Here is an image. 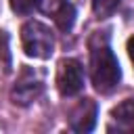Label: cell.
I'll list each match as a JSON object with an SVG mask.
<instances>
[{"instance_id": "cell-3", "label": "cell", "mask_w": 134, "mask_h": 134, "mask_svg": "<svg viewBox=\"0 0 134 134\" xmlns=\"http://www.w3.org/2000/svg\"><path fill=\"white\" fill-rule=\"evenodd\" d=\"M42 92H44V73L34 67H23L10 90V98L15 105L25 107V105L34 103Z\"/></svg>"}, {"instance_id": "cell-12", "label": "cell", "mask_w": 134, "mask_h": 134, "mask_svg": "<svg viewBox=\"0 0 134 134\" xmlns=\"http://www.w3.org/2000/svg\"><path fill=\"white\" fill-rule=\"evenodd\" d=\"M128 54H130V61L134 63V36L128 40Z\"/></svg>"}, {"instance_id": "cell-2", "label": "cell", "mask_w": 134, "mask_h": 134, "mask_svg": "<svg viewBox=\"0 0 134 134\" xmlns=\"http://www.w3.org/2000/svg\"><path fill=\"white\" fill-rule=\"evenodd\" d=\"M21 46L27 57L48 59L54 52V34L40 21H27L21 27Z\"/></svg>"}, {"instance_id": "cell-5", "label": "cell", "mask_w": 134, "mask_h": 134, "mask_svg": "<svg viewBox=\"0 0 134 134\" xmlns=\"http://www.w3.org/2000/svg\"><path fill=\"white\" fill-rule=\"evenodd\" d=\"M98 107L92 98H82L69 113V128L73 132H90L96 126Z\"/></svg>"}, {"instance_id": "cell-1", "label": "cell", "mask_w": 134, "mask_h": 134, "mask_svg": "<svg viewBox=\"0 0 134 134\" xmlns=\"http://www.w3.org/2000/svg\"><path fill=\"white\" fill-rule=\"evenodd\" d=\"M90 75H92L94 88L103 94H109L111 90H115L121 80V69L109 46L107 36L96 34L90 40Z\"/></svg>"}, {"instance_id": "cell-8", "label": "cell", "mask_w": 134, "mask_h": 134, "mask_svg": "<svg viewBox=\"0 0 134 134\" xmlns=\"http://www.w3.org/2000/svg\"><path fill=\"white\" fill-rule=\"evenodd\" d=\"M10 71V50H8V36L0 31V77Z\"/></svg>"}, {"instance_id": "cell-11", "label": "cell", "mask_w": 134, "mask_h": 134, "mask_svg": "<svg viewBox=\"0 0 134 134\" xmlns=\"http://www.w3.org/2000/svg\"><path fill=\"white\" fill-rule=\"evenodd\" d=\"M63 2H65V0H38V6H40L44 13H50V10L54 13Z\"/></svg>"}, {"instance_id": "cell-4", "label": "cell", "mask_w": 134, "mask_h": 134, "mask_svg": "<svg viewBox=\"0 0 134 134\" xmlns=\"http://www.w3.org/2000/svg\"><path fill=\"white\" fill-rule=\"evenodd\" d=\"M57 88L61 96H75L84 88V67L75 59H63L57 69Z\"/></svg>"}, {"instance_id": "cell-7", "label": "cell", "mask_w": 134, "mask_h": 134, "mask_svg": "<svg viewBox=\"0 0 134 134\" xmlns=\"http://www.w3.org/2000/svg\"><path fill=\"white\" fill-rule=\"evenodd\" d=\"M54 23H57V27L61 29V31H69L71 27H73V23H75V8H73V4L71 2H63L54 13Z\"/></svg>"}, {"instance_id": "cell-6", "label": "cell", "mask_w": 134, "mask_h": 134, "mask_svg": "<svg viewBox=\"0 0 134 134\" xmlns=\"http://www.w3.org/2000/svg\"><path fill=\"white\" fill-rule=\"evenodd\" d=\"M107 130L121 132V134H134V98H126L117 107L111 109V119H109Z\"/></svg>"}, {"instance_id": "cell-10", "label": "cell", "mask_w": 134, "mask_h": 134, "mask_svg": "<svg viewBox=\"0 0 134 134\" xmlns=\"http://www.w3.org/2000/svg\"><path fill=\"white\" fill-rule=\"evenodd\" d=\"M38 6V0H10V8L17 15H29Z\"/></svg>"}, {"instance_id": "cell-9", "label": "cell", "mask_w": 134, "mask_h": 134, "mask_svg": "<svg viewBox=\"0 0 134 134\" xmlns=\"http://www.w3.org/2000/svg\"><path fill=\"white\" fill-rule=\"evenodd\" d=\"M121 0H92V10L96 17H109L117 10Z\"/></svg>"}]
</instances>
